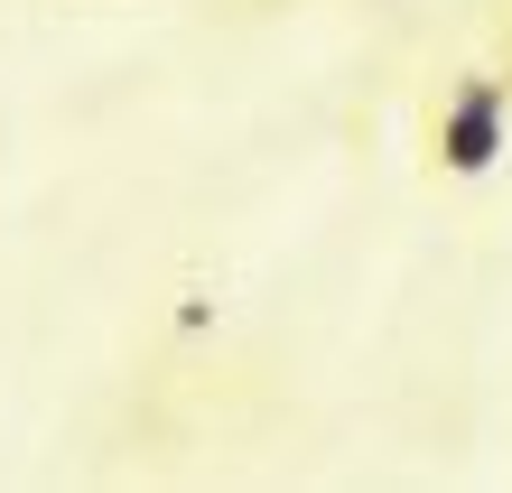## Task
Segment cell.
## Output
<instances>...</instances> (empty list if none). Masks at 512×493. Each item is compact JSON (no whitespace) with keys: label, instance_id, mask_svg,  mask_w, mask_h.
<instances>
[{"label":"cell","instance_id":"cell-1","mask_svg":"<svg viewBox=\"0 0 512 493\" xmlns=\"http://www.w3.org/2000/svg\"><path fill=\"white\" fill-rule=\"evenodd\" d=\"M503 159H512V75L503 66L447 75L419 112V177L429 187H485Z\"/></svg>","mask_w":512,"mask_h":493},{"label":"cell","instance_id":"cell-2","mask_svg":"<svg viewBox=\"0 0 512 493\" xmlns=\"http://www.w3.org/2000/svg\"><path fill=\"white\" fill-rule=\"evenodd\" d=\"M503 75H512V28H503Z\"/></svg>","mask_w":512,"mask_h":493}]
</instances>
